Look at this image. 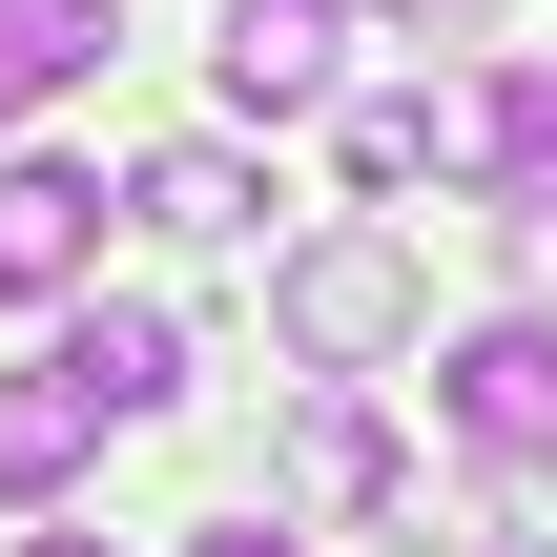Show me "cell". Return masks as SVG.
Instances as JSON below:
<instances>
[{
  "label": "cell",
  "instance_id": "cell-1",
  "mask_svg": "<svg viewBox=\"0 0 557 557\" xmlns=\"http://www.w3.org/2000/svg\"><path fill=\"white\" fill-rule=\"evenodd\" d=\"M269 331H289L310 372H372V351H413V248H393V227H331V248H289V269H269Z\"/></svg>",
  "mask_w": 557,
  "mask_h": 557
},
{
  "label": "cell",
  "instance_id": "cell-2",
  "mask_svg": "<svg viewBox=\"0 0 557 557\" xmlns=\"http://www.w3.org/2000/svg\"><path fill=\"white\" fill-rule=\"evenodd\" d=\"M434 413H455L496 475H557V310H496V331H455V351H434Z\"/></svg>",
  "mask_w": 557,
  "mask_h": 557
},
{
  "label": "cell",
  "instance_id": "cell-3",
  "mask_svg": "<svg viewBox=\"0 0 557 557\" xmlns=\"http://www.w3.org/2000/svg\"><path fill=\"white\" fill-rule=\"evenodd\" d=\"M62 289H103V165H0V310H62Z\"/></svg>",
  "mask_w": 557,
  "mask_h": 557
},
{
  "label": "cell",
  "instance_id": "cell-4",
  "mask_svg": "<svg viewBox=\"0 0 557 557\" xmlns=\"http://www.w3.org/2000/svg\"><path fill=\"white\" fill-rule=\"evenodd\" d=\"M207 62H227V103H248V124H310V103H331V62H351V0H227V41H207Z\"/></svg>",
  "mask_w": 557,
  "mask_h": 557
},
{
  "label": "cell",
  "instance_id": "cell-5",
  "mask_svg": "<svg viewBox=\"0 0 557 557\" xmlns=\"http://www.w3.org/2000/svg\"><path fill=\"white\" fill-rule=\"evenodd\" d=\"M62 372H83V393H103V434H124V413H165V393H186V310H145V289L103 310V289H83V310H62Z\"/></svg>",
  "mask_w": 557,
  "mask_h": 557
},
{
  "label": "cell",
  "instance_id": "cell-6",
  "mask_svg": "<svg viewBox=\"0 0 557 557\" xmlns=\"http://www.w3.org/2000/svg\"><path fill=\"white\" fill-rule=\"evenodd\" d=\"M83 455H103V393H83V372H62V351H41V372H21V393H0V496H62V475H83Z\"/></svg>",
  "mask_w": 557,
  "mask_h": 557
},
{
  "label": "cell",
  "instance_id": "cell-7",
  "mask_svg": "<svg viewBox=\"0 0 557 557\" xmlns=\"http://www.w3.org/2000/svg\"><path fill=\"white\" fill-rule=\"evenodd\" d=\"M103 41H124V0H0V124L62 103V83H103Z\"/></svg>",
  "mask_w": 557,
  "mask_h": 557
},
{
  "label": "cell",
  "instance_id": "cell-8",
  "mask_svg": "<svg viewBox=\"0 0 557 557\" xmlns=\"http://www.w3.org/2000/svg\"><path fill=\"white\" fill-rule=\"evenodd\" d=\"M434 124H455V165H557V62H496V83H434Z\"/></svg>",
  "mask_w": 557,
  "mask_h": 557
},
{
  "label": "cell",
  "instance_id": "cell-9",
  "mask_svg": "<svg viewBox=\"0 0 557 557\" xmlns=\"http://www.w3.org/2000/svg\"><path fill=\"white\" fill-rule=\"evenodd\" d=\"M124 207H145V227H165V248H227V227H269V186H248V165H227V145H165V165H145V186H124Z\"/></svg>",
  "mask_w": 557,
  "mask_h": 557
},
{
  "label": "cell",
  "instance_id": "cell-10",
  "mask_svg": "<svg viewBox=\"0 0 557 557\" xmlns=\"http://www.w3.org/2000/svg\"><path fill=\"white\" fill-rule=\"evenodd\" d=\"M289 475H310V496H331V517H393V496H413V475H393V434H372V413H351V393H331V413H310V434H289Z\"/></svg>",
  "mask_w": 557,
  "mask_h": 557
},
{
  "label": "cell",
  "instance_id": "cell-11",
  "mask_svg": "<svg viewBox=\"0 0 557 557\" xmlns=\"http://www.w3.org/2000/svg\"><path fill=\"white\" fill-rule=\"evenodd\" d=\"M331 145H351V186H413V165H455V124H434V103H351Z\"/></svg>",
  "mask_w": 557,
  "mask_h": 557
},
{
  "label": "cell",
  "instance_id": "cell-12",
  "mask_svg": "<svg viewBox=\"0 0 557 557\" xmlns=\"http://www.w3.org/2000/svg\"><path fill=\"white\" fill-rule=\"evenodd\" d=\"M496 269H517V310H557V165L496 186Z\"/></svg>",
  "mask_w": 557,
  "mask_h": 557
},
{
  "label": "cell",
  "instance_id": "cell-13",
  "mask_svg": "<svg viewBox=\"0 0 557 557\" xmlns=\"http://www.w3.org/2000/svg\"><path fill=\"white\" fill-rule=\"evenodd\" d=\"M372 21H413V41H496V0H372Z\"/></svg>",
  "mask_w": 557,
  "mask_h": 557
},
{
  "label": "cell",
  "instance_id": "cell-14",
  "mask_svg": "<svg viewBox=\"0 0 557 557\" xmlns=\"http://www.w3.org/2000/svg\"><path fill=\"white\" fill-rule=\"evenodd\" d=\"M207 557H310V537H207Z\"/></svg>",
  "mask_w": 557,
  "mask_h": 557
},
{
  "label": "cell",
  "instance_id": "cell-15",
  "mask_svg": "<svg viewBox=\"0 0 557 557\" xmlns=\"http://www.w3.org/2000/svg\"><path fill=\"white\" fill-rule=\"evenodd\" d=\"M21 557H103V537H21Z\"/></svg>",
  "mask_w": 557,
  "mask_h": 557
},
{
  "label": "cell",
  "instance_id": "cell-16",
  "mask_svg": "<svg viewBox=\"0 0 557 557\" xmlns=\"http://www.w3.org/2000/svg\"><path fill=\"white\" fill-rule=\"evenodd\" d=\"M496 557H557V537H496Z\"/></svg>",
  "mask_w": 557,
  "mask_h": 557
}]
</instances>
